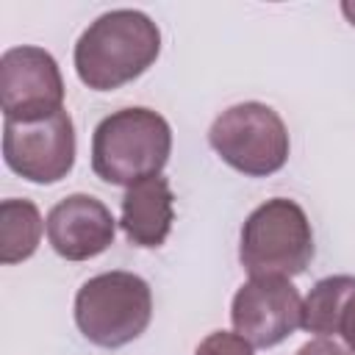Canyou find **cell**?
Masks as SVG:
<instances>
[{"label": "cell", "mask_w": 355, "mask_h": 355, "mask_svg": "<svg viewBox=\"0 0 355 355\" xmlns=\"http://www.w3.org/2000/svg\"><path fill=\"white\" fill-rule=\"evenodd\" d=\"M161 53L158 25L136 8L100 14L75 44V72L83 86L111 92L147 72Z\"/></svg>", "instance_id": "obj_1"}, {"label": "cell", "mask_w": 355, "mask_h": 355, "mask_svg": "<svg viewBox=\"0 0 355 355\" xmlns=\"http://www.w3.org/2000/svg\"><path fill=\"white\" fill-rule=\"evenodd\" d=\"M172 153L169 122L153 108H119L92 136V169L111 186H133L161 175Z\"/></svg>", "instance_id": "obj_2"}, {"label": "cell", "mask_w": 355, "mask_h": 355, "mask_svg": "<svg viewBox=\"0 0 355 355\" xmlns=\"http://www.w3.org/2000/svg\"><path fill=\"white\" fill-rule=\"evenodd\" d=\"M153 316V291L133 272H103L75 294V324L97 347L116 349L136 341Z\"/></svg>", "instance_id": "obj_3"}, {"label": "cell", "mask_w": 355, "mask_h": 355, "mask_svg": "<svg viewBox=\"0 0 355 355\" xmlns=\"http://www.w3.org/2000/svg\"><path fill=\"white\" fill-rule=\"evenodd\" d=\"M313 258V230L305 211L288 197L261 202L241 227L239 261L250 277H294Z\"/></svg>", "instance_id": "obj_4"}, {"label": "cell", "mask_w": 355, "mask_h": 355, "mask_svg": "<svg viewBox=\"0 0 355 355\" xmlns=\"http://www.w3.org/2000/svg\"><path fill=\"white\" fill-rule=\"evenodd\" d=\"M214 153L241 175L266 178L288 161V130L275 108L266 103H236L225 108L211 130Z\"/></svg>", "instance_id": "obj_5"}, {"label": "cell", "mask_w": 355, "mask_h": 355, "mask_svg": "<svg viewBox=\"0 0 355 355\" xmlns=\"http://www.w3.org/2000/svg\"><path fill=\"white\" fill-rule=\"evenodd\" d=\"M3 158L11 172L31 183H58L75 164V125L61 108L36 122H3Z\"/></svg>", "instance_id": "obj_6"}, {"label": "cell", "mask_w": 355, "mask_h": 355, "mask_svg": "<svg viewBox=\"0 0 355 355\" xmlns=\"http://www.w3.org/2000/svg\"><path fill=\"white\" fill-rule=\"evenodd\" d=\"M0 108L14 122L47 119L64 108V78L47 50L22 44L3 53Z\"/></svg>", "instance_id": "obj_7"}, {"label": "cell", "mask_w": 355, "mask_h": 355, "mask_svg": "<svg viewBox=\"0 0 355 355\" xmlns=\"http://www.w3.org/2000/svg\"><path fill=\"white\" fill-rule=\"evenodd\" d=\"M230 322L252 347H275L302 327V297L288 277H250L233 294Z\"/></svg>", "instance_id": "obj_8"}, {"label": "cell", "mask_w": 355, "mask_h": 355, "mask_svg": "<svg viewBox=\"0 0 355 355\" xmlns=\"http://www.w3.org/2000/svg\"><path fill=\"white\" fill-rule=\"evenodd\" d=\"M116 222L92 194H69L47 214V241L67 261H89L114 244Z\"/></svg>", "instance_id": "obj_9"}, {"label": "cell", "mask_w": 355, "mask_h": 355, "mask_svg": "<svg viewBox=\"0 0 355 355\" xmlns=\"http://www.w3.org/2000/svg\"><path fill=\"white\" fill-rule=\"evenodd\" d=\"M175 197L169 180L155 175L128 186L122 197V216L119 225L125 239L136 247H161L175 222Z\"/></svg>", "instance_id": "obj_10"}, {"label": "cell", "mask_w": 355, "mask_h": 355, "mask_svg": "<svg viewBox=\"0 0 355 355\" xmlns=\"http://www.w3.org/2000/svg\"><path fill=\"white\" fill-rule=\"evenodd\" d=\"M302 327L316 336H341L355 352V277H322L302 300Z\"/></svg>", "instance_id": "obj_11"}, {"label": "cell", "mask_w": 355, "mask_h": 355, "mask_svg": "<svg viewBox=\"0 0 355 355\" xmlns=\"http://www.w3.org/2000/svg\"><path fill=\"white\" fill-rule=\"evenodd\" d=\"M42 214L31 200L0 202V261L6 266L31 258L42 241Z\"/></svg>", "instance_id": "obj_12"}, {"label": "cell", "mask_w": 355, "mask_h": 355, "mask_svg": "<svg viewBox=\"0 0 355 355\" xmlns=\"http://www.w3.org/2000/svg\"><path fill=\"white\" fill-rule=\"evenodd\" d=\"M194 355H255V352H252V344L247 338H241L239 333L216 330L200 341Z\"/></svg>", "instance_id": "obj_13"}, {"label": "cell", "mask_w": 355, "mask_h": 355, "mask_svg": "<svg viewBox=\"0 0 355 355\" xmlns=\"http://www.w3.org/2000/svg\"><path fill=\"white\" fill-rule=\"evenodd\" d=\"M294 355H355V352L347 349L344 344L327 338V336H316V338H311L308 344H302Z\"/></svg>", "instance_id": "obj_14"}, {"label": "cell", "mask_w": 355, "mask_h": 355, "mask_svg": "<svg viewBox=\"0 0 355 355\" xmlns=\"http://www.w3.org/2000/svg\"><path fill=\"white\" fill-rule=\"evenodd\" d=\"M341 11H344V17L355 25V3H341Z\"/></svg>", "instance_id": "obj_15"}]
</instances>
